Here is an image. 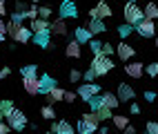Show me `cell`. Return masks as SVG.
<instances>
[{"instance_id": "1", "label": "cell", "mask_w": 158, "mask_h": 134, "mask_svg": "<svg viewBox=\"0 0 158 134\" xmlns=\"http://www.w3.org/2000/svg\"><path fill=\"white\" fill-rule=\"evenodd\" d=\"M89 67L94 69V74H96V76H105V74H109V71L114 69L111 56H105V54H100V51H96V54L91 56V65H89Z\"/></svg>"}, {"instance_id": "2", "label": "cell", "mask_w": 158, "mask_h": 134, "mask_svg": "<svg viewBox=\"0 0 158 134\" xmlns=\"http://www.w3.org/2000/svg\"><path fill=\"white\" fill-rule=\"evenodd\" d=\"M98 123H100L98 114L91 110V112H87V114H82V119L78 121V132L80 134H91V132L98 130Z\"/></svg>"}, {"instance_id": "3", "label": "cell", "mask_w": 158, "mask_h": 134, "mask_svg": "<svg viewBox=\"0 0 158 134\" xmlns=\"http://www.w3.org/2000/svg\"><path fill=\"white\" fill-rule=\"evenodd\" d=\"M123 16H125V23H129V25H136L138 20L145 18L143 7H138V2H131V0H127V5L123 7Z\"/></svg>"}, {"instance_id": "4", "label": "cell", "mask_w": 158, "mask_h": 134, "mask_svg": "<svg viewBox=\"0 0 158 134\" xmlns=\"http://www.w3.org/2000/svg\"><path fill=\"white\" fill-rule=\"evenodd\" d=\"M134 29L138 32V36H143V38H154L156 36V23L152 18H143V20H138V23L134 25Z\"/></svg>"}, {"instance_id": "5", "label": "cell", "mask_w": 158, "mask_h": 134, "mask_svg": "<svg viewBox=\"0 0 158 134\" xmlns=\"http://www.w3.org/2000/svg\"><path fill=\"white\" fill-rule=\"evenodd\" d=\"M5 121L9 123V128H11V130H23V128H27V116H25V112H20V110H16V107L7 114Z\"/></svg>"}, {"instance_id": "6", "label": "cell", "mask_w": 158, "mask_h": 134, "mask_svg": "<svg viewBox=\"0 0 158 134\" xmlns=\"http://www.w3.org/2000/svg\"><path fill=\"white\" fill-rule=\"evenodd\" d=\"M58 16L60 18H78V7L73 0H62L60 9H58Z\"/></svg>"}, {"instance_id": "7", "label": "cell", "mask_w": 158, "mask_h": 134, "mask_svg": "<svg viewBox=\"0 0 158 134\" xmlns=\"http://www.w3.org/2000/svg\"><path fill=\"white\" fill-rule=\"evenodd\" d=\"M23 87H25V92H27L29 96H36L38 92H40V78H38V74L23 76Z\"/></svg>"}, {"instance_id": "8", "label": "cell", "mask_w": 158, "mask_h": 134, "mask_svg": "<svg viewBox=\"0 0 158 134\" xmlns=\"http://www.w3.org/2000/svg\"><path fill=\"white\" fill-rule=\"evenodd\" d=\"M89 18H111V7H109V2H105V0H100V2L94 7V9H89Z\"/></svg>"}, {"instance_id": "9", "label": "cell", "mask_w": 158, "mask_h": 134, "mask_svg": "<svg viewBox=\"0 0 158 134\" xmlns=\"http://www.w3.org/2000/svg\"><path fill=\"white\" fill-rule=\"evenodd\" d=\"M31 40H34L40 49H47V47H51V32H49V29L34 32V34H31Z\"/></svg>"}, {"instance_id": "10", "label": "cell", "mask_w": 158, "mask_h": 134, "mask_svg": "<svg viewBox=\"0 0 158 134\" xmlns=\"http://www.w3.org/2000/svg\"><path fill=\"white\" fill-rule=\"evenodd\" d=\"M116 54H118V58H120V60H125V63H127L129 58H134L136 49H134L129 43H125V40H123V43H118V45H116Z\"/></svg>"}, {"instance_id": "11", "label": "cell", "mask_w": 158, "mask_h": 134, "mask_svg": "<svg viewBox=\"0 0 158 134\" xmlns=\"http://www.w3.org/2000/svg\"><path fill=\"white\" fill-rule=\"evenodd\" d=\"M116 96H118L120 103H127V101H134V98H136V92H134L131 85L120 83V85H118V94H116Z\"/></svg>"}, {"instance_id": "12", "label": "cell", "mask_w": 158, "mask_h": 134, "mask_svg": "<svg viewBox=\"0 0 158 134\" xmlns=\"http://www.w3.org/2000/svg\"><path fill=\"white\" fill-rule=\"evenodd\" d=\"M94 94H100V87H98L96 83H82V85L78 87V96H80L82 101H87V98L94 96Z\"/></svg>"}, {"instance_id": "13", "label": "cell", "mask_w": 158, "mask_h": 134, "mask_svg": "<svg viewBox=\"0 0 158 134\" xmlns=\"http://www.w3.org/2000/svg\"><path fill=\"white\" fill-rule=\"evenodd\" d=\"M11 40H14V43H29V40H31V29L18 25L16 32H14V36H11Z\"/></svg>"}, {"instance_id": "14", "label": "cell", "mask_w": 158, "mask_h": 134, "mask_svg": "<svg viewBox=\"0 0 158 134\" xmlns=\"http://www.w3.org/2000/svg\"><path fill=\"white\" fill-rule=\"evenodd\" d=\"M49 32L56 34V36H67L69 34V27L65 23V18H58L56 23H49Z\"/></svg>"}, {"instance_id": "15", "label": "cell", "mask_w": 158, "mask_h": 134, "mask_svg": "<svg viewBox=\"0 0 158 134\" xmlns=\"http://www.w3.org/2000/svg\"><path fill=\"white\" fill-rule=\"evenodd\" d=\"M125 71H127V76L138 80V78H143L145 67H143V63H127V65H125Z\"/></svg>"}, {"instance_id": "16", "label": "cell", "mask_w": 158, "mask_h": 134, "mask_svg": "<svg viewBox=\"0 0 158 134\" xmlns=\"http://www.w3.org/2000/svg\"><path fill=\"white\" fill-rule=\"evenodd\" d=\"M87 29L91 32V36H96V34H105V32H107V27H105L102 18H91V20H89V25H87Z\"/></svg>"}, {"instance_id": "17", "label": "cell", "mask_w": 158, "mask_h": 134, "mask_svg": "<svg viewBox=\"0 0 158 134\" xmlns=\"http://www.w3.org/2000/svg\"><path fill=\"white\" fill-rule=\"evenodd\" d=\"M73 38H76L80 45H87L91 40V32L87 27H76V29H73Z\"/></svg>"}, {"instance_id": "18", "label": "cell", "mask_w": 158, "mask_h": 134, "mask_svg": "<svg viewBox=\"0 0 158 134\" xmlns=\"http://www.w3.org/2000/svg\"><path fill=\"white\" fill-rule=\"evenodd\" d=\"M65 54H67V58H80V54H82V51H80V43H78L76 38L67 43V47H65Z\"/></svg>"}, {"instance_id": "19", "label": "cell", "mask_w": 158, "mask_h": 134, "mask_svg": "<svg viewBox=\"0 0 158 134\" xmlns=\"http://www.w3.org/2000/svg\"><path fill=\"white\" fill-rule=\"evenodd\" d=\"M62 96H65V89L58 87V85H54V87L47 92V101H49V105H54V103L62 101Z\"/></svg>"}, {"instance_id": "20", "label": "cell", "mask_w": 158, "mask_h": 134, "mask_svg": "<svg viewBox=\"0 0 158 134\" xmlns=\"http://www.w3.org/2000/svg\"><path fill=\"white\" fill-rule=\"evenodd\" d=\"M51 132H56V134H73V128H71V123L67 121H60V123H51Z\"/></svg>"}, {"instance_id": "21", "label": "cell", "mask_w": 158, "mask_h": 134, "mask_svg": "<svg viewBox=\"0 0 158 134\" xmlns=\"http://www.w3.org/2000/svg\"><path fill=\"white\" fill-rule=\"evenodd\" d=\"M54 85H56V80L51 78L49 74H43V76H40V92H38V94L47 96V92H49L51 87H54Z\"/></svg>"}, {"instance_id": "22", "label": "cell", "mask_w": 158, "mask_h": 134, "mask_svg": "<svg viewBox=\"0 0 158 134\" xmlns=\"http://www.w3.org/2000/svg\"><path fill=\"white\" fill-rule=\"evenodd\" d=\"M102 96V105H107L109 110H116L120 105V101H118V96L116 94H111V92H105V94H100Z\"/></svg>"}, {"instance_id": "23", "label": "cell", "mask_w": 158, "mask_h": 134, "mask_svg": "<svg viewBox=\"0 0 158 134\" xmlns=\"http://www.w3.org/2000/svg\"><path fill=\"white\" fill-rule=\"evenodd\" d=\"M31 34L34 32H43V29H49V20L47 18H40V16H36L34 20H31Z\"/></svg>"}, {"instance_id": "24", "label": "cell", "mask_w": 158, "mask_h": 134, "mask_svg": "<svg viewBox=\"0 0 158 134\" xmlns=\"http://www.w3.org/2000/svg\"><path fill=\"white\" fill-rule=\"evenodd\" d=\"M111 121H114V128L116 130H125V125H127V123H129V116L127 114H111Z\"/></svg>"}, {"instance_id": "25", "label": "cell", "mask_w": 158, "mask_h": 134, "mask_svg": "<svg viewBox=\"0 0 158 134\" xmlns=\"http://www.w3.org/2000/svg\"><path fill=\"white\" fill-rule=\"evenodd\" d=\"M143 14H145V18L156 20V18H158V5H156V2H147L145 9H143Z\"/></svg>"}, {"instance_id": "26", "label": "cell", "mask_w": 158, "mask_h": 134, "mask_svg": "<svg viewBox=\"0 0 158 134\" xmlns=\"http://www.w3.org/2000/svg\"><path fill=\"white\" fill-rule=\"evenodd\" d=\"M14 110V103L9 98H0V119H7V114Z\"/></svg>"}, {"instance_id": "27", "label": "cell", "mask_w": 158, "mask_h": 134, "mask_svg": "<svg viewBox=\"0 0 158 134\" xmlns=\"http://www.w3.org/2000/svg\"><path fill=\"white\" fill-rule=\"evenodd\" d=\"M94 112L98 114V119H100V121H107V119H111V110H109L107 105H100L98 110H94Z\"/></svg>"}, {"instance_id": "28", "label": "cell", "mask_w": 158, "mask_h": 134, "mask_svg": "<svg viewBox=\"0 0 158 134\" xmlns=\"http://www.w3.org/2000/svg\"><path fill=\"white\" fill-rule=\"evenodd\" d=\"M40 114H43V119H47V121H54L56 119V110L51 105H45L43 110H40Z\"/></svg>"}, {"instance_id": "29", "label": "cell", "mask_w": 158, "mask_h": 134, "mask_svg": "<svg viewBox=\"0 0 158 134\" xmlns=\"http://www.w3.org/2000/svg\"><path fill=\"white\" fill-rule=\"evenodd\" d=\"M131 32H134V25H129V23H125V25H120V27H118V34H120V38H123V40L127 38Z\"/></svg>"}, {"instance_id": "30", "label": "cell", "mask_w": 158, "mask_h": 134, "mask_svg": "<svg viewBox=\"0 0 158 134\" xmlns=\"http://www.w3.org/2000/svg\"><path fill=\"white\" fill-rule=\"evenodd\" d=\"M87 103L91 105V110H98V107L102 105V96H100V94H94V96L87 98Z\"/></svg>"}, {"instance_id": "31", "label": "cell", "mask_w": 158, "mask_h": 134, "mask_svg": "<svg viewBox=\"0 0 158 134\" xmlns=\"http://www.w3.org/2000/svg\"><path fill=\"white\" fill-rule=\"evenodd\" d=\"M38 74V67L36 65H25V67H20V76H34Z\"/></svg>"}, {"instance_id": "32", "label": "cell", "mask_w": 158, "mask_h": 134, "mask_svg": "<svg viewBox=\"0 0 158 134\" xmlns=\"http://www.w3.org/2000/svg\"><path fill=\"white\" fill-rule=\"evenodd\" d=\"M51 14H54V9H51V7H47V5L38 7V16H40V18H47V20H49V16H51Z\"/></svg>"}, {"instance_id": "33", "label": "cell", "mask_w": 158, "mask_h": 134, "mask_svg": "<svg viewBox=\"0 0 158 134\" xmlns=\"http://www.w3.org/2000/svg\"><path fill=\"white\" fill-rule=\"evenodd\" d=\"M116 51V47L111 45V43H102V47H100V54H105V56H111Z\"/></svg>"}, {"instance_id": "34", "label": "cell", "mask_w": 158, "mask_h": 134, "mask_svg": "<svg viewBox=\"0 0 158 134\" xmlns=\"http://www.w3.org/2000/svg\"><path fill=\"white\" fill-rule=\"evenodd\" d=\"M145 71H147V76L156 78V74H158V63H149V65L145 67Z\"/></svg>"}, {"instance_id": "35", "label": "cell", "mask_w": 158, "mask_h": 134, "mask_svg": "<svg viewBox=\"0 0 158 134\" xmlns=\"http://www.w3.org/2000/svg\"><path fill=\"white\" fill-rule=\"evenodd\" d=\"M87 45L91 47V51H94V54H96V51H100V47H102V43H100V40H96L94 36H91V40H89Z\"/></svg>"}, {"instance_id": "36", "label": "cell", "mask_w": 158, "mask_h": 134, "mask_svg": "<svg viewBox=\"0 0 158 134\" xmlns=\"http://www.w3.org/2000/svg\"><path fill=\"white\" fill-rule=\"evenodd\" d=\"M38 16V7H29V9H25V18L27 20H34Z\"/></svg>"}, {"instance_id": "37", "label": "cell", "mask_w": 158, "mask_h": 134, "mask_svg": "<svg viewBox=\"0 0 158 134\" xmlns=\"http://www.w3.org/2000/svg\"><path fill=\"white\" fill-rule=\"evenodd\" d=\"M11 20L16 25H23V20H25V11H14L11 14Z\"/></svg>"}, {"instance_id": "38", "label": "cell", "mask_w": 158, "mask_h": 134, "mask_svg": "<svg viewBox=\"0 0 158 134\" xmlns=\"http://www.w3.org/2000/svg\"><path fill=\"white\" fill-rule=\"evenodd\" d=\"M69 80H71V83H78V80H82V74L78 69H71L69 71Z\"/></svg>"}, {"instance_id": "39", "label": "cell", "mask_w": 158, "mask_h": 134, "mask_svg": "<svg viewBox=\"0 0 158 134\" xmlns=\"http://www.w3.org/2000/svg\"><path fill=\"white\" fill-rule=\"evenodd\" d=\"M94 78H96V74H94V69L89 67V69L85 71V74H82V80H87V83H91V80H94Z\"/></svg>"}, {"instance_id": "40", "label": "cell", "mask_w": 158, "mask_h": 134, "mask_svg": "<svg viewBox=\"0 0 158 134\" xmlns=\"http://www.w3.org/2000/svg\"><path fill=\"white\" fill-rule=\"evenodd\" d=\"M5 36H7V23H5L2 18H0V43L5 40Z\"/></svg>"}, {"instance_id": "41", "label": "cell", "mask_w": 158, "mask_h": 134, "mask_svg": "<svg viewBox=\"0 0 158 134\" xmlns=\"http://www.w3.org/2000/svg\"><path fill=\"white\" fill-rule=\"evenodd\" d=\"M147 132H149V134H158V123L149 121V123H147Z\"/></svg>"}, {"instance_id": "42", "label": "cell", "mask_w": 158, "mask_h": 134, "mask_svg": "<svg viewBox=\"0 0 158 134\" xmlns=\"http://www.w3.org/2000/svg\"><path fill=\"white\" fill-rule=\"evenodd\" d=\"M78 98V94H73V92H65V96H62V101H67V103H73Z\"/></svg>"}, {"instance_id": "43", "label": "cell", "mask_w": 158, "mask_h": 134, "mask_svg": "<svg viewBox=\"0 0 158 134\" xmlns=\"http://www.w3.org/2000/svg\"><path fill=\"white\" fill-rule=\"evenodd\" d=\"M25 9H29V5L25 0H16V11H25Z\"/></svg>"}, {"instance_id": "44", "label": "cell", "mask_w": 158, "mask_h": 134, "mask_svg": "<svg viewBox=\"0 0 158 134\" xmlns=\"http://www.w3.org/2000/svg\"><path fill=\"white\" fill-rule=\"evenodd\" d=\"M145 101H147V103H154V101H156V94H154L152 89H147V92H145Z\"/></svg>"}, {"instance_id": "45", "label": "cell", "mask_w": 158, "mask_h": 134, "mask_svg": "<svg viewBox=\"0 0 158 134\" xmlns=\"http://www.w3.org/2000/svg\"><path fill=\"white\" fill-rule=\"evenodd\" d=\"M9 74H11V69H9V67H0V80H2V78H7Z\"/></svg>"}, {"instance_id": "46", "label": "cell", "mask_w": 158, "mask_h": 134, "mask_svg": "<svg viewBox=\"0 0 158 134\" xmlns=\"http://www.w3.org/2000/svg\"><path fill=\"white\" fill-rule=\"evenodd\" d=\"M9 130H11V128H9V123H2V119H0V134H7Z\"/></svg>"}, {"instance_id": "47", "label": "cell", "mask_w": 158, "mask_h": 134, "mask_svg": "<svg viewBox=\"0 0 158 134\" xmlns=\"http://www.w3.org/2000/svg\"><path fill=\"white\" fill-rule=\"evenodd\" d=\"M129 112H131V114H140V105H138V103H131Z\"/></svg>"}, {"instance_id": "48", "label": "cell", "mask_w": 158, "mask_h": 134, "mask_svg": "<svg viewBox=\"0 0 158 134\" xmlns=\"http://www.w3.org/2000/svg\"><path fill=\"white\" fill-rule=\"evenodd\" d=\"M7 14V7H5V0H0V18Z\"/></svg>"}, {"instance_id": "49", "label": "cell", "mask_w": 158, "mask_h": 134, "mask_svg": "<svg viewBox=\"0 0 158 134\" xmlns=\"http://www.w3.org/2000/svg\"><path fill=\"white\" fill-rule=\"evenodd\" d=\"M125 132H127V134H134V132H136V128H134V125H129V123H127V125H125Z\"/></svg>"}, {"instance_id": "50", "label": "cell", "mask_w": 158, "mask_h": 134, "mask_svg": "<svg viewBox=\"0 0 158 134\" xmlns=\"http://www.w3.org/2000/svg\"><path fill=\"white\" fill-rule=\"evenodd\" d=\"M34 2H36V5H38V2H45V0H34Z\"/></svg>"}, {"instance_id": "51", "label": "cell", "mask_w": 158, "mask_h": 134, "mask_svg": "<svg viewBox=\"0 0 158 134\" xmlns=\"http://www.w3.org/2000/svg\"><path fill=\"white\" fill-rule=\"evenodd\" d=\"M156 47H158V38H156Z\"/></svg>"}, {"instance_id": "52", "label": "cell", "mask_w": 158, "mask_h": 134, "mask_svg": "<svg viewBox=\"0 0 158 134\" xmlns=\"http://www.w3.org/2000/svg\"><path fill=\"white\" fill-rule=\"evenodd\" d=\"M131 2H138V0H131Z\"/></svg>"}, {"instance_id": "53", "label": "cell", "mask_w": 158, "mask_h": 134, "mask_svg": "<svg viewBox=\"0 0 158 134\" xmlns=\"http://www.w3.org/2000/svg\"><path fill=\"white\" fill-rule=\"evenodd\" d=\"M156 78H158V74H156Z\"/></svg>"}]
</instances>
